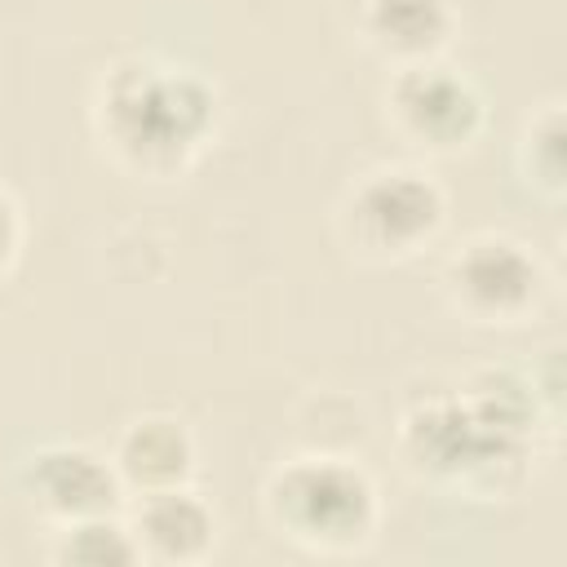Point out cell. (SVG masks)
I'll use <instances>...</instances> for the list:
<instances>
[{"label":"cell","mask_w":567,"mask_h":567,"mask_svg":"<svg viewBox=\"0 0 567 567\" xmlns=\"http://www.w3.org/2000/svg\"><path fill=\"white\" fill-rule=\"evenodd\" d=\"M261 509L288 545L323 558L363 554L381 527L377 478L341 452H301L279 461L261 487Z\"/></svg>","instance_id":"3957f363"},{"label":"cell","mask_w":567,"mask_h":567,"mask_svg":"<svg viewBox=\"0 0 567 567\" xmlns=\"http://www.w3.org/2000/svg\"><path fill=\"white\" fill-rule=\"evenodd\" d=\"M337 239L363 266H403L447 226V190L421 164H377L337 204Z\"/></svg>","instance_id":"277c9868"},{"label":"cell","mask_w":567,"mask_h":567,"mask_svg":"<svg viewBox=\"0 0 567 567\" xmlns=\"http://www.w3.org/2000/svg\"><path fill=\"white\" fill-rule=\"evenodd\" d=\"M22 244H27V217H22V204H18V195L0 182V279L18 266Z\"/></svg>","instance_id":"4fadbf2b"},{"label":"cell","mask_w":567,"mask_h":567,"mask_svg":"<svg viewBox=\"0 0 567 567\" xmlns=\"http://www.w3.org/2000/svg\"><path fill=\"white\" fill-rule=\"evenodd\" d=\"M124 518H128L142 563L186 567V563H204L217 545V514L190 483L128 496Z\"/></svg>","instance_id":"9c48e42d"},{"label":"cell","mask_w":567,"mask_h":567,"mask_svg":"<svg viewBox=\"0 0 567 567\" xmlns=\"http://www.w3.org/2000/svg\"><path fill=\"white\" fill-rule=\"evenodd\" d=\"M49 558L62 567H133L142 563L124 514H93L53 527Z\"/></svg>","instance_id":"7c38bea8"},{"label":"cell","mask_w":567,"mask_h":567,"mask_svg":"<svg viewBox=\"0 0 567 567\" xmlns=\"http://www.w3.org/2000/svg\"><path fill=\"white\" fill-rule=\"evenodd\" d=\"M195 461H199V443H195L190 425L173 412L133 416L111 447V465L128 496L186 487L195 478Z\"/></svg>","instance_id":"30bf717a"},{"label":"cell","mask_w":567,"mask_h":567,"mask_svg":"<svg viewBox=\"0 0 567 567\" xmlns=\"http://www.w3.org/2000/svg\"><path fill=\"white\" fill-rule=\"evenodd\" d=\"M381 115L385 128L425 159H456L474 151L487 128V97L483 89L456 71L447 58L390 66L381 84Z\"/></svg>","instance_id":"5b68a950"},{"label":"cell","mask_w":567,"mask_h":567,"mask_svg":"<svg viewBox=\"0 0 567 567\" xmlns=\"http://www.w3.org/2000/svg\"><path fill=\"white\" fill-rule=\"evenodd\" d=\"M443 301L474 328H523L549 292L545 261L505 230H478L461 239L439 270Z\"/></svg>","instance_id":"8992f818"},{"label":"cell","mask_w":567,"mask_h":567,"mask_svg":"<svg viewBox=\"0 0 567 567\" xmlns=\"http://www.w3.org/2000/svg\"><path fill=\"white\" fill-rule=\"evenodd\" d=\"M350 35L385 66L443 58L461 31L456 0H341Z\"/></svg>","instance_id":"ba28073f"},{"label":"cell","mask_w":567,"mask_h":567,"mask_svg":"<svg viewBox=\"0 0 567 567\" xmlns=\"http://www.w3.org/2000/svg\"><path fill=\"white\" fill-rule=\"evenodd\" d=\"M399 456L421 483L470 501H509L532 474L536 443L505 434L452 390L421 399L399 416Z\"/></svg>","instance_id":"7a4b0ae2"},{"label":"cell","mask_w":567,"mask_h":567,"mask_svg":"<svg viewBox=\"0 0 567 567\" xmlns=\"http://www.w3.org/2000/svg\"><path fill=\"white\" fill-rule=\"evenodd\" d=\"M514 168L532 195L545 204H563L567 195V120H563V97H545L532 106V115L518 128L514 142Z\"/></svg>","instance_id":"8fae6325"},{"label":"cell","mask_w":567,"mask_h":567,"mask_svg":"<svg viewBox=\"0 0 567 567\" xmlns=\"http://www.w3.org/2000/svg\"><path fill=\"white\" fill-rule=\"evenodd\" d=\"M102 155L137 182H177L213 146L221 124L217 84L164 53H120L89 97Z\"/></svg>","instance_id":"6da1fadb"},{"label":"cell","mask_w":567,"mask_h":567,"mask_svg":"<svg viewBox=\"0 0 567 567\" xmlns=\"http://www.w3.org/2000/svg\"><path fill=\"white\" fill-rule=\"evenodd\" d=\"M22 496L58 527L93 514H124L128 492L111 465V456L84 443H44L18 470Z\"/></svg>","instance_id":"52a82bcc"}]
</instances>
